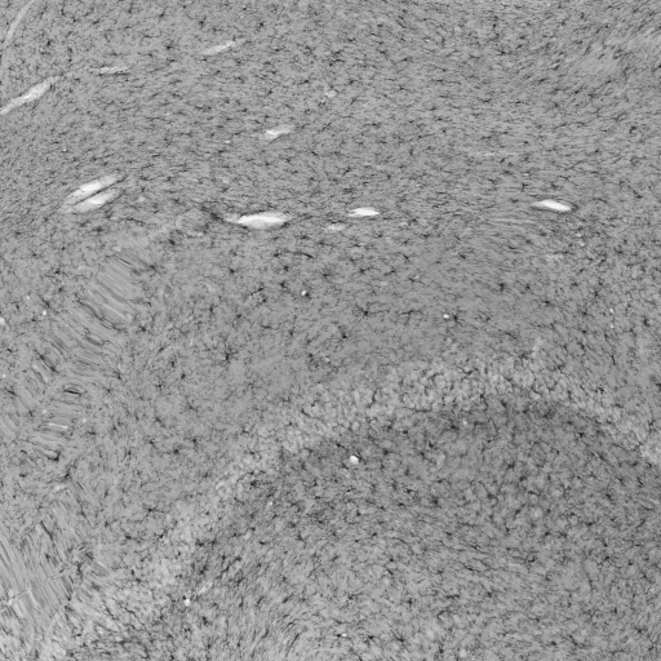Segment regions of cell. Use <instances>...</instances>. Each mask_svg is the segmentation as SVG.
I'll use <instances>...</instances> for the list:
<instances>
[{
  "label": "cell",
  "mask_w": 661,
  "mask_h": 661,
  "mask_svg": "<svg viewBox=\"0 0 661 661\" xmlns=\"http://www.w3.org/2000/svg\"><path fill=\"white\" fill-rule=\"evenodd\" d=\"M113 181H114L113 179H105V180H100V181H95V182H91V184L84 185L83 188L79 189L74 195H71V200H77V199H82V198L90 197V195L93 194L95 191L101 189L102 186H105V185L111 184Z\"/></svg>",
  "instance_id": "1"
},
{
  "label": "cell",
  "mask_w": 661,
  "mask_h": 661,
  "mask_svg": "<svg viewBox=\"0 0 661 661\" xmlns=\"http://www.w3.org/2000/svg\"><path fill=\"white\" fill-rule=\"evenodd\" d=\"M113 194H114V193L109 191V193H105V194H100V195H96V197L93 198H88V199L82 204V207H84V208H95V207L100 206V204H104L106 200L110 199Z\"/></svg>",
  "instance_id": "2"
}]
</instances>
